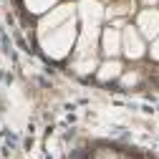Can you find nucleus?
<instances>
[{"mask_svg": "<svg viewBox=\"0 0 159 159\" xmlns=\"http://www.w3.org/2000/svg\"><path fill=\"white\" fill-rule=\"evenodd\" d=\"M147 38L136 30V25H126L124 33H121V51L129 61H139V58H144L147 53Z\"/></svg>", "mask_w": 159, "mask_h": 159, "instance_id": "1", "label": "nucleus"}, {"mask_svg": "<svg viewBox=\"0 0 159 159\" xmlns=\"http://www.w3.org/2000/svg\"><path fill=\"white\" fill-rule=\"evenodd\" d=\"M136 30L144 38H152L154 41V38L159 35V10L157 8H144L136 15Z\"/></svg>", "mask_w": 159, "mask_h": 159, "instance_id": "2", "label": "nucleus"}, {"mask_svg": "<svg viewBox=\"0 0 159 159\" xmlns=\"http://www.w3.org/2000/svg\"><path fill=\"white\" fill-rule=\"evenodd\" d=\"M101 53L106 58H116L119 53H121V30L109 25L101 30Z\"/></svg>", "mask_w": 159, "mask_h": 159, "instance_id": "3", "label": "nucleus"}, {"mask_svg": "<svg viewBox=\"0 0 159 159\" xmlns=\"http://www.w3.org/2000/svg\"><path fill=\"white\" fill-rule=\"evenodd\" d=\"M124 73V63L119 61V58H106V61L96 68V78L101 84H106V81H114V78H119Z\"/></svg>", "mask_w": 159, "mask_h": 159, "instance_id": "4", "label": "nucleus"}, {"mask_svg": "<svg viewBox=\"0 0 159 159\" xmlns=\"http://www.w3.org/2000/svg\"><path fill=\"white\" fill-rule=\"evenodd\" d=\"M53 3H58V0H25L28 10H30V13H35V15H43V13H48V10L53 8Z\"/></svg>", "mask_w": 159, "mask_h": 159, "instance_id": "5", "label": "nucleus"}, {"mask_svg": "<svg viewBox=\"0 0 159 159\" xmlns=\"http://www.w3.org/2000/svg\"><path fill=\"white\" fill-rule=\"evenodd\" d=\"M149 58L159 63V35L154 38V41H152V46H149Z\"/></svg>", "mask_w": 159, "mask_h": 159, "instance_id": "6", "label": "nucleus"}]
</instances>
